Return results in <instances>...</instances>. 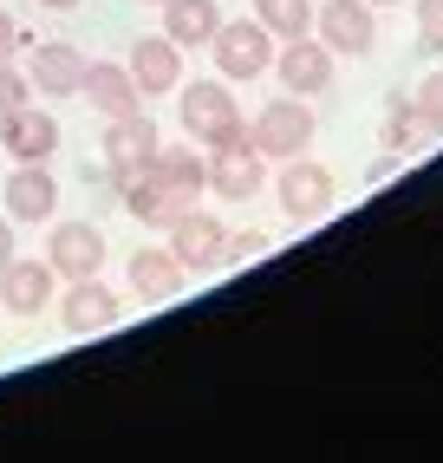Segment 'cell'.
<instances>
[{
  "label": "cell",
  "instance_id": "7",
  "mask_svg": "<svg viewBox=\"0 0 443 463\" xmlns=\"http://www.w3.org/2000/svg\"><path fill=\"white\" fill-rule=\"evenodd\" d=\"M176 118H183V137H196V144H209L222 125H235L241 118V105H235V91H229V79H189V85H176Z\"/></svg>",
  "mask_w": 443,
  "mask_h": 463
},
{
  "label": "cell",
  "instance_id": "23",
  "mask_svg": "<svg viewBox=\"0 0 443 463\" xmlns=\"http://www.w3.org/2000/svg\"><path fill=\"white\" fill-rule=\"evenodd\" d=\"M150 164L164 170L170 183H183L189 196H203V190H209V170H203V157H196L189 144H156V157H150Z\"/></svg>",
  "mask_w": 443,
  "mask_h": 463
},
{
  "label": "cell",
  "instance_id": "30",
  "mask_svg": "<svg viewBox=\"0 0 443 463\" xmlns=\"http://www.w3.org/2000/svg\"><path fill=\"white\" fill-rule=\"evenodd\" d=\"M40 7H52V14H72V7H79V0H40Z\"/></svg>",
  "mask_w": 443,
  "mask_h": 463
},
{
  "label": "cell",
  "instance_id": "10",
  "mask_svg": "<svg viewBox=\"0 0 443 463\" xmlns=\"http://www.w3.org/2000/svg\"><path fill=\"white\" fill-rule=\"evenodd\" d=\"M105 170H111V190L131 170H144L150 157H156V144H164V131H156V118H144V111H124V118H105Z\"/></svg>",
  "mask_w": 443,
  "mask_h": 463
},
{
  "label": "cell",
  "instance_id": "27",
  "mask_svg": "<svg viewBox=\"0 0 443 463\" xmlns=\"http://www.w3.org/2000/svg\"><path fill=\"white\" fill-rule=\"evenodd\" d=\"M26 46H33V33H20V26H14V14L0 7V59H14V52H26Z\"/></svg>",
  "mask_w": 443,
  "mask_h": 463
},
{
  "label": "cell",
  "instance_id": "29",
  "mask_svg": "<svg viewBox=\"0 0 443 463\" xmlns=\"http://www.w3.org/2000/svg\"><path fill=\"white\" fill-rule=\"evenodd\" d=\"M20 249H14V215H0V268H7Z\"/></svg>",
  "mask_w": 443,
  "mask_h": 463
},
{
  "label": "cell",
  "instance_id": "31",
  "mask_svg": "<svg viewBox=\"0 0 443 463\" xmlns=\"http://www.w3.org/2000/svg\"><path fill=\"white\" fill-rule=\"evenodd\" d=\"M365 7H398V0H365Z\"/></svg>",
  "mask_w": 443,
  "mask_h": 463
},
{
  "label": "cell",
  "instance_id": "5",
  "mask_svg": "<svg viewBox=\"0 0 443 463\" xmlns=\"http://www.w3.org/2000/svg\"><path fill=\"white\" fill-rule=\"evenodd\" d=\"M118 196H124V209H131V215H137L144 229H170V222H176L183 209H196V196H189L183 183H170V176L156 170V164L131 170V176L118 183Z\"/></svg>",
  "mask_w": 443,
  "mask_h": 463
},
{
  "label": "cell",
  "instance_id": "1",
  "mask_svg": "<svg viewBox=\"0 0 443 463\" xmlns=\"http://www.w3.org/2000/svg\"><path fill=\"white\" fill-rule=\"evenodd\" d=\"M203 150H209V157H203L209 196H222V203H255L268 190V157L255 150V137H248L241 118H235V125H222Z\"/></svg>",
  "mask_w": 443,
  "mask_h": 463
},
{
  "label": "cell",
  "instance_id": "20",
  "mask_svg": "<svg viewBox=\"0 0 443 463\" xmlns=\"http://www.w3.org/2000/svg\"><path fill=\"white\" fill-rule=\"evenodd\" d=\"M222 26V7L215 0H164V33L176 46H209Z\"/></svg>",
  "mask_w": 443,
  "mask_h": 463
},
{
  "label": "cell",
  "instance_id": "26",
  "mask_svg": "<svg viewBox=\"0 0 443 463\" xmlns=\"http://www.w3.org/2000/svg\"><path fill=\"white\" fill-rule=\"evenodd\" d=\"M418 33L430 52H443V0H418Z\"/></svg>",
  "mask_w": 443,
  "mask_h": 463
},
{
  "label": "cell",
  "instance_id": "32",
  "mask_svg": "<svg viewBox=\"0 0 443 463\" xmlns=\"http://www.w3.org/2000/svg\"><path fill=\"white\" fill-rule=\"evenodd\" d=\"M150 7H164V0H150Z\"/></svg>",
  "mask_w": 443,
  "mask_h": 463
},
{
  "label": "cell",
  "instance_id": "12",
  "mask_svg": "<svg viewBox=\"0 0 443 463\" xmlns=\"http://www.w3.org/2000/svg\"><path fill=\"white\" fill-rule=\"evenodd\" d=\"M46 268L59 274V281H85V274H99L105 268V229L99 222H52Z\"/></svg>",
  "mask_w": 443,
  "mask_h": 463
},
{
  "label": "cell",
  "instance_id": "11",
  "mask_svg": "<svg viewBox=\"0 0 443 463\" xmlns=\"http://www.w3.org/2000/svg\"><path fill=\"white\" fill-rule=\"evenodd\" d=\"M0 150H7L14 164H52V150H59V118L40 111L33 99L14 105L7 118H0Z\"/></svg>",
  "mask_w": 443,
  "mask_h": 463
},
{
  "label": "cell",
  "instance_id": "28",
  "mask_svg": "<svg viewBox=\"0 0 443 463\" xmlns=\"http://www.w3.org/2000/svg\"><path fill=\"white\" fill-rule=\"evenodd\" d=\"M255 255H268V235H261V229L229 235V261H255Z\"/></svg>",
  "mask_w": 443,
  "mask_h": 463
},
{
  "label": "cell",
  "instance_id": "15",
  "mask_svg": "<svg viewBox=\"0 0 443 463\" xmlns=\"http://www.w3.org/2000/svg\"><path fill=\"white\" fill-rule=\"evenodd\" d=\"M131 79H137V91L144 99H164V91H176L183 85V46L170 40V33H144L137 46H131Z\"/></svg>",
  "mask_w": 443,
  "mask_h": 463
},
{
  "label": "cell",
  "instance_id": "18",
  "mask_svg": "<svg viewBox=\"0 0 443 463\" xmlns=\"http://www.w3.org/2000/svg\"><path fill=\"white\" fill-rule=\"evenodd\" d=\"M26 79H33V91H46V99H72L85 85V52L66 46V40H46V46H33V59H26Z\"/></svg>",
  "mask_w": 443,
  "mask_h": 463
},
{
  "label": "cell",
  "instance_id": "2",
  "mask_svg": "<svg viewBox=\"0 0 443 463\" xmlns=\"http://www.w3.org/2000/svg\"><path fill=\"white\" fill-rule=\"evenodd\" d=\"M248 137H255V150L268 164H287V157H306V144L320 137V125H313V105L306 99L280 91L274 105H261L255 118H248Z\"/></svg>",
  "mask_w": 443,
  "mask_h": 463
},
{
  "label": "cell",
  "instance_id": "21",
  "mask_svg": "<svg viewBox=\"0 0 443 463\" xmlns=\"http://www.w3.org/2000/svg\"><path fill=\"white\" fill-rule=\"evenodd\" d=\"M430 137H437V131L410 111V99H398V91H391V99H385V150H391V157H418Z\"/></svg>",
  "mask_w": 443,
  "mask_h": 463
},
{
  "label": "cell",
  "instance_id": "8",
  "mask_svg": "<svg viewBox=\"0 0 443 463\" xmlns=\"http://www.w3.org/2000/svg\"><path fill=\"white\" fill-rule=\"evenodd\" d=\"M164 235H170V255L183 261V274H215L229 261V229H222L215 215H203V209H183Z\"/></svg>",
  "mask_w": 443,
  "mask_h": 463
},
{
  "label": "cell",
  "instance_id": "19",
  "mask_svg": "<svg viewBox=\"0 0 443 463\" xmlns=\"http://www.w3.org/2000/svg\"><path fill=\"white\" fill-rule=\"evenodd\" d=\"M124 281H131L137 300H176L189 274H183V261H176L170 249H137L131 268H124Z\"/></svg>",
  "mask_w": 443,
  "mask_h": 463
},
{
  "label": "cell",
  "instance_id": "6",
  "mask_svg": "<svg viewBox=\"0 0 443 463\" xmlns=\"http://www.w3.org/2000/svg\"><path fill=\"white\" fill-rule=\"evenodd\" d=\"M313 40L333 59H365L378 46V20L365 0H326V7H313Z\"/></svg>",
  "mask_w": 443,
  "mask_h": 463
},
{
  "label": "cell",
  "instance_id": "9",
  "mask_svg": "<svg viewBox=\"0 0 443 463\" xmlns=\"http://www.w3.org/2000/svg\"><path fill=\"white\" fill-rule=\"evenodd\" d=\"M124 320V294L105 288L99 274H85V281H66V294H59V326L66 333H111Z\"/></svg>",
  "mask_w": 443,
  "mask_h": 463
},
{
  "label": "cell",
  "instance_id": "4",
  "mask_svg": "<svg viewBox=\"0 0 443 463\" xmlns=\"http://www.w3.org/2000/svg\"><path fill=\"white\" fill-rule=\"evenodd\" d=\"M268 190L280 196V215L306 229V222H320V215L333 209L339 183H333V170H326V164H313V157H287V164H280V176L268 183Z\"/></svg>",
  "mask_w": 443,
  "mask_h": 463
},
{
  "label": "cell",
  "instance_id": "25",
  "mask_svg": "<svg viewBox=\"0 0 443 463\" xmlns=\"http://www.w3.org/2000/svg\"><path fill=\"white\" fill-rule=\"evenodd\" d=\"M26 99H33V79H26L14 59H0V118H7L14 105H26Z\"/></svg>",
  "mask_w": 443,
  "mask_h": 463
},
{
  "label": "cell",
  "instance_id": "3",
  "mask_svg": "<svg viewBox=\"0 0 443 463\" xmlns=\"http://www.w3.org/2000/svg\"><path fill=\"white\" fill-rule=\"evenodd\" d=\"M209 52H215V72L222 79H261L268 66H274V33H268V26L255 20V14H248V20H222L215 26V40H209Z\"/></svg>",
  "mask_w": 443,
  "mask_h": 463
},
{
  "label": "cell",
  "instance_id": "17",
  "mask_svg": "<svg viewBox=\"0 0 443 463\" xmlns=\"http://www.w3.org/2000/svg\"><path fill=\"white\" fill-rule=\"evenodd\" d=\"M79 91H85V105L105 111V118H124V111L144 105L131 66H118V59H85V85H79Z\"/></svg>",
  "mask_w": 443,
  "mask_h": 463
},
{
  "label": "cell",
  "instance_id": "13",
  "mask_svg": "<svg viewBox=\"0 0 443 463\" xmlns=\"http://www.w3.org/2000/svg\"><path fill=\"white\" fill-rule=\"evenodd\" d=\"M333 66H339V59H333L320 40H313V33H300V40H280V52H274V66H268V72L287 85L294 99H313V91H326V85H333Z\"/></svg>",
  "mask_w": 443,
  "mask_h": 463
},
{
  "label": "cell",
  "instance_id": "24",
  "mask_svg": "<svg viewBox=\"0 0 443 463\" xmlns=\"http://www.w3.org/2000/svg\"><path fill=\"white\" fill-rule=\"evenodd\" d=\"M410 111L424 118V125L443 137V72H430V79H418V91H410Z\"/></svg>",
  "mask_w": 443,
  "mask_h": 463
},
{
  "label": "cell",
  "instance_id": "22",
  "mask_svg": "<svg viewBox=\"0 0 443 463\" xmlns=\"http://www.w3.org/2000/svg\"><path fill=\"white\" fill-rule=\"evenodd\" d=\"M255 20L274 40H300L313 33V0H255Z\"/></svg>",
  "mask_w": 443,
  "mask_h": 463
},
{
  "label": "cell",
  "instance_id": "16",
  "mask_svg": "<svg viewBox=\"0 0 443 463\" xmlns=\"http://www.w3.org/2000/svg\"><path fill=\"white\" fill-rule=\"evenodd\" d=\"M7 215L26 222V229L59 215V183H52L46 164H14V176H7Z\"/></svg>",
  "mask_w": 443,
  "mask_h": 463
},
{
  "label": "cell",
  "instance_id": "14",
  "mask_svg": "<svg viewBox=\"0 0 443 463\" xmlns=\"http://www.w3.org/2000/svg\"><path fill=\"white\" fill-rule=\"evenodd\" d=\"M52 294H59V274H52L46 261H26V255H14L7 268H0V314L40 320L46 307H52Z\"/></svg>",
  "mask_w": 443,
  "mask_h": 463
}]
</instances>
